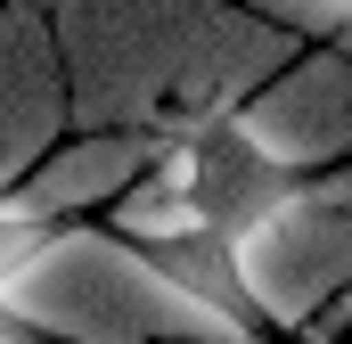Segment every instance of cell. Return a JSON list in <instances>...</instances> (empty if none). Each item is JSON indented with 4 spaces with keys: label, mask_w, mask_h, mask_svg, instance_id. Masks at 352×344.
Segmentation results:
<instances>
[]
</instances>
